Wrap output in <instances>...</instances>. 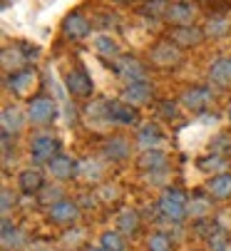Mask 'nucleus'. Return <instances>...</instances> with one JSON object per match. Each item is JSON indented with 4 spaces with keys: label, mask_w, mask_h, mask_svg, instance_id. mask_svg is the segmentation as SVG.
<instances>
[{
    "label": "nucleus",
    "mask_w": 231,
    "mask_h": 251,
    "mask_svg": "<svg viewBox=\"0 0 231 251\" xmlns=\"http://www.w3.org/2000/svg\"><path fill=\"white\" fill-rule=\"evenodd\" d=\"M149 57H152V65H157L159 70H174L177 65H181L184 52H181V48L174 40L167 38V40H159V43L152 45Z\"/></svg>",
    "instance_id": "nucleus-1"
},
{
    "label": "nucleus",
    "mask_w": 231,
    "mask_h": 251,
    "mask_svg": "<svg viewBox=\"0 0 231 251\" xmlns=\"http://www.w3.org/2000/svg\"><path fill=\"white\" fill-rule=\"evenodd\" d=\"M25 112H27V120L32 125H52L57 117V102L48 95H37L27 102Z\"/></svg>",
    "instance_id": "nucleus-2"
},
{
    "label": "nucleus",
    "mask_w": 231,
    "mask_h": 251,
    "mask_svg": "<svg viewBox=\"0 0 231 251\" xmlns=\"http://www.w3.org/2000/svg\"><path fill=\"white\" fill-rule=\"evenodd\" d=\"M159 209L164 217H169L172 222H181L189 211V201H186V194L177 187H169L162 192L159 197Z\"/></svg>",
    "instance_id": "nucleus-3"
},
{
    "label": "nucleus",
    "mask_w": 231,
    "mask_h": 251,
    "mask_svg": "<svg viewBox=\"0 0 231 251\" xmlns=\"http://www.w3.org/2000/svg\"><path fill=\"white\" fill-rule=\"evenodd\" d=\"M60 154V139L48 134V132H40L30 139V157L35 162H43V164H50L55 157Z\"/></svg>",
    "instance_id": "nucleus-4"
},
{
    "label": "nucleus",
    "mask_w": 231,
    "mask_h": 251,
    "mask_svg": "<svg viewBox=\"0 0 231 251\" xmlns=\"http://www.w3.org/2000/svg\"><path fill=\"white\" fill-rule=\"evenodd\" d=\"M114 73H117L127 85H129V82H142V80H147V67H144V62L137 60V57H132V55H125V57H120V60H114Z\"/></svg>",
    "instance_id": "nucleus-5"
},
{
    "label": "nucleus",
    "mask_w": 231,
    "mask_h": 251,
    "mask_svg": "<svg viewBox=\"0 0 231 251\" xmlns=\"http://www.w3.org/2000/svg\"><path fill=\"white\" fill-rule=\"evenodd\" d=\"M90 27H92V23H90L80 10L67 13L65 20H62V35H65L67 40H72V43L87 38V35H90Z\"/></svg>",
    "instance_id": "nucleus-6"
},
{
    "label": "nucleus",
    "mask_w": 231,
    "mask_h": 251,
    "mask_svg": "<svg viewBox=\"0 0 231 251\" xmlns=\"http://www.w3.org/2000/svg\"><path fill=\"white\" fill-rule=\"evenodd\" d=\"M25 48H15V45L3 48V67L8 70V73H18V70L27 67L30 60H35L37 55H40V50H37V48H32V50H25Z\"/></svg>",
    "instance_id": "nucleus-7"
},
{
    "label": "nucleus",
    "mask_w": 231,
    "mask_h": 251,
    "mask_svg": "<svg viewBox=\"0 0 231 251\" xmlns=\"http://www.w3.org/2000/svg\"><path fill=\"white\" fill-rule=\"evenodd\" d=\"M65 87L72 97H90L95 85H92V77L87 75L85 67H75L65 75Z\"/></svg>",
    "instance_id": "nucleus-8"
},
{
    "label": "nucleus",
    "mask_w": 231,
    "mask_h": 251,
    "mask_svg": "<svg viewBox=\"0 0 231 251\" xmlns=\"http://www.w3.org/2000/svg\"><path fill=\"white\" fill-rule=\"evenodd\" d=\"M214 102V92L204 85H194V87H186L181 92V104L189 107V110H194V112H202L206 110V107Z\"/></svg>",
    "instance_id": "nucleus-9"
},
{
    "label": "nucleus",
    "mask_w": 231,
    "mask_h": 251,
    "mask_svg": "<svg viewBox=\"0 0 231 251\" xmlns=\"http://www.w3.org/2000/svg\"><path fill=\"white\" fill-rule=\"evenodd\" d=\"M35 82H37V73L32 67H23V70H18V73H10L8 80H5L8 90L13 95H18V97H25L35 87Z\"/></svg>",
    "instance_id": "nucleus-10"
},
{
    "label": "nucleus",
    "mask_w": 231,
    "mask_h": 251,
    "mask_svg": "<svg viewBox=\"0 0 231 251\" xmlns=\"http://www.w3.org/2000/svg\"><path fill=\"white\" fill-rule=\"evenodd\" d=\"M204 38H206V32L202 27H197V25H177L169 32V40H174L181 50L184 48H197Z\"/></svg>",
    "instance_id": "nucleus-11"
},
{
    "label": "nucleus",
    "mask_w": 231,
    "mask_h": 251,
    "mask_svg": "<svg viewBox=\"0 0 231 251\" xmlns=\"http://www.w3.org/2000/svg\"><path fill=\"white\" fill-rule=\"evenodd\" d=\"M107 122H114V125H134L139 122V112L137 107L127 104V102H109L107 100Z\"/></svg>",
    "instance_id": "nucleus-12"
},
{
    "label": "nucleus",
    "mask_w": 231,
    "mask_h": 251,
    "mask_svg": "<svg viewBox=\"0 0 231 251\" xmlns=\"http://www.w3.org/2000/svg\"><path fill=\"white\" fill-rule=\"evenodd\" d=\"M152 100V85L149 80H142V82H129L125 90H122V102L132 104V107H142Z\"/></svg>",
    "instance_id": "nucleus-13"
},
{
    "label": "nucleus",
    "mask_w": 231,
    "mask_h": 251,
    "mask_svg": "<svg viewBox=\"0 0 231 251\" xmlns=\"http://www.w3.org/2000/svg\"><path fill=\"white\" fill-rule=\"evenodd\" d=\"M0 122H3V134H18L25 129V122L27 120V112H23L20 107H5L3 110V117H0Z\"/></svg>",
    "instance_id": "nucleus-14"
},
{
    "label": "nucleus",
    "mask_w": 231,
    "mask_h": 251,
    "mask_svg": "<svg viewBox=\"0 0 231 251\" xmlns=\"http://www.w3.org/2000/svg\"><path fill=\"white\" fill-rule=\"evenodd\" d=\"M102 152H104V157L112 159V162H122V159H127L129 152H132V142L125 139V137H109V139H104Z\"/></svg>",
    "instance_id": "nucleus-15"
},
{
    "label": "nucleus",
    "mask_w": 231,
    "mask_h": 251,
    "mask_svg": "<svg viewBox=\"0 0 231 251\" xmlns=\"http://www.w3.org/2000/svg\"><path fill=\"white\" fill-rule=\"evenodd\" d=\"M209 80L216 87H229L231 85V57H216L209 65Z\"/></svg>",
    "instance_id": "nucleus-16"
},
{
    "label": "nucleus",
    "mask_w": 231,
    "mask_h": 251,
    "mask_svg": "<svg viewBox=\"0 0 231 251\" xmlns=\"http://www.w3.org/2000/svg\"><path fill=\"white\" fill-rule=\"evenodd\" d=\"M164 142V132H162V127L159 125H144V127H139V132H137V145L142 147V150H157L159 145Z\"/></svg>",
    "instance_id": "nucleus-17"
},
{
    "label": "nucleus",
    "mask_w": 231,
    "mask_h": 251,
    "mask_svg": "<svg viewBox=\"0 0 231 251\" xmlns=\"http://www.w3.org/2000/svg\"><path fill=\"white\" fill-rule=\"evenodd\" d=\"M50 219L55 224H72L77 219V204L75 201H67V199H60L50 206Z\"/></svg>",
    "instance_id": "nucleus-18"
},
{
    "label": "nucleus",
    "mask_w": 231,
    "mask_h": 251,
    "mask_svg": "<svg viewBox=\"0 0 231 251\" xmlns=\"http://www.w3.org/2000/svg\"><path fill=\"white\" fill-rule=\"evenodd\" d=\"M169 164V157L162 150H144L139 157V167L144 172H164Z\"/></svg>",
    "instance_id": "nucleus-19"
},
{
    "label": "nucleus",
    "mask_w": 231,
    "mask_h": 251,
    "mask_svg": "<svg viewBox=\"0 0 231 251\" xmlns=\"http://www.w3.org/2000/svg\"><path fill=\"white\" fill-rule=\"evenodd\" d=\"M50 174L57 176V179H72L77 174V167H80V162H75L72 157H65V154H57L50 164Z\"/></svg>",
    "instance_id": "nucleus-20"
},
{
    "label": "nucleus",
    "mask_w": 231,
    "mask_h": 251,
    "mask_svg": "<svg viewBox=\"0 0 231 251\" xmlns=\"http://www.w3.org/2000/svg\"><path fill=\"white\" fill-rule=\"evenodd\" d=\"M164 20H169L174 25H191V20H194V8H191V3H186V0H181V3H172Z\"/></svg>",
    "instance_id": "nucleus-21"
},
{
    "label": "nucleus",
    "mask_w": 231,
    "mask_h": 251,
    "mask_svg": "<svg viewBox=\"0 0 231 251\" xmlns=\"http://www.w3.org/2000/svg\"><path fill=\"white\" fill-rule=\"evenodd\" d=\"M95 52L104 60H120V45L112 35H97L95 38Z\"/></svg>",
    "instance_id": "nucleus-22"
},
{
    "label": "nucleus",
    "mask_w": 231,
    "mask_h": 251,
    "mask_svg": "<svg viewBox=\"0 0 231 251\" xmlns=\"http://www.w3.org/2000/svg\"><path fill=\"white\" fill-rule=\"evenodd\" d=\"M206 189H209V194L216 197V199H229V197H231V174L221 172V174L211 176L209 184H206Z\"/></svg>",
    "instance_id": "nucleus-23"
},
{
    "label": "nucleus",
    "mask_w": 231,
    "mask_h": 251,
    "mask_svg": "<svg viewBox=\"0 0 231 251\" xmlns=\"http://www.w3.org/2000/svg\"><path fill=\"white\" fill-rule=\"evenodd\" d=\"M18 187L23 192H40L43 189V174L37 169H25L18 176Z\"/></svg>",
    "instance_id": "nucleus-24"
},
{
    "label": "nucleus",
    "mask_w": 231,
    "mask_h": 251,
    "mask_svg": "<svg viewBox=\"0 0 231 251\" xmlns=\"http://www.w3.org/2000/svg\"><path fill=\"white\" fill-rule=\"evenodd\" d=\"M229 30H231V20H229L226 15H211L204 32L209 35V38H224Z\"/></svg>",
    "instance_id": "nucleus-25"
},
{
    "label": "nucleus",
    "mask_w": 231,
    "mask_h": 251,
    "mask_svg": "<svg viewBox=\"0 0 231 251\" xmlns=\"http://www.w3.org/2000/svg\"><path fill=\"white\" fill-rule=\"evenodd\" d=\"M167 10H169L167 0H144L139 8V13L147 18H167Z\"/></svg>",
    "instance_id": "nucleus-26"
},
{
    "label": "nucleus",
    "mask_w": 231,
    "mask_h": 251,
    "mask_svg": "<svg viewBox=\"0 0 231 251\" xmlns=\"http://www.w3.org/2000/svg\"><path fill=\"white\" fill-rule=\"evenodd\" d=\"M117 226H120V231H125V234H134V231L139 229V217H137V211L125 209L120 217H117Z\"/></svg>",
    "instance_id": "nucleus-27"
},
{
    "label": "nucleus",
    "mask_w": 231,
    "mask_h": 251,
    "mask_svg": "<svg viewBox=\"0 0 231 251\" xmlns=\"http://www.w3.org/2000/svg\"><path fill=\"white\" fill-rule=\"evenodd\" d=\"M211 154H221V157L231 154V134L229 132H221L211 139Z\"/></svg>",
    "instance_id": "nucleus-28"
},
{
    "label": "nucleus",
    "mask_w": 231,
    "mask_h": 251,
    "mask_svg": "<svg viewBox=\"0 0 231 251\" xmlns=\"http://www.w3.org/2000/svg\"><path fill=\"white\" fill-rule=\"evenodd\" d=\"M100 246H104L107 251H122L125 249V241H122L120 231H104L100 236Z\"/></svg>",
    "instance_id": "nucleus-29"
},
{
    "label": "nucleus",
    "mask_w": 231,
    "mask_h": 251,
    "mask_svg": "<svg viewBox=\"0 0 231 251\" xmlns=\"http://www.w3.org/2000/svg\"><path fill=\"white\" fill-rule=\"evenodd\" d=\"M147 249L149 251H172V241L167 234H152L147 241Z\"/></svg>",
    "instance_id": "nucleus-30"
},
{
    "label": "nucleus",
    "mask_w": 231,
    "mask_h": 251,
    "mask_svg": "<svg viewBox=\"0 0 231 251\" xmlns=\"http://www.w3.org/2000/svg\"><path fill=\"white\" fill-rule=\"evenodd\" d=\"M226 167V157H221V154H211V157H204V159H199V169H204V172H219V169H224Z\"/></svg>",
    "instance_id": "nucleus-31"
},
{
    "label": "nucleus",
    "mask_w": 231,
    "mask_h": 251,
    "mask_svg": "<svg viewBox=\"0 0 231 251\" xmlns=\"http://www.w3.org/2000/svg\"><path fill=\"white\" fill-rule=\"evenodd\" d=\"M159 112H162L167 120H177V115H179V110H177L174 102H162V104H159Z\"/></svg>",
    "instance_id": "nucleus-32"
},
{
    "label": "nucleus",
    "mask_w": 231,
    "mask_h": 251,
    "mask_svg": "<svg viewBox=\"0 0 231 251\" xmlns=\"http://www.w3.org/2000/svg\"><path fill=\"white\" fill-rule=\"evenodd\" d=\"M13 204H15V194L10 189H3V214H8Z\"/></svg>",
    "instance_id": "nucleus-33"
},
{
    "label": "nucleus",
    "mask_w": 231,
    "mask_h": 251,
    "mask_svg": "<svg viewBox=\"0 0 231 251\" xmlns=\"http://www.w3.org/2000/svg\"><path fill=\"white\" fill-rule=\"evenodd\" d=\"M206 206H209V201H206V199H194V201H191V206H189V211L204 214V211H206Z\"/></svg>",
    "instance_id": "nucleus-34"
},
{
    "label": "nucleus",
    "mask_w": 231,
    "mask_h": 251,
    "mask_svg": "<svg viewBox=\"0 0 231 251\" xmlns=\"http://www.w3.org/2000/svg\"><path fill=\"white\" fill-rule=\"evenodd\" d=\"M226 115H229V120H231V102H229V110H226Z\"/></svg>",
    "instance_id": "nucleus-35"
},
{
    "label": "nucleus",
    "mask_w": 231,
    "mask_h": 251,
    "mask_svg": "<svg viewBox=\"0 0 231 251\" xmlns=\"http://www.w3.org/2000/svg\"><path fill=\"white\" fill-rule=\"evenodd\" d=\"M92 251H107V249H104V246H97V249H92Z\"/></svg>",
    "instance_id": "nucleus-36"
},
{
    "label": "nucleus",
    "mask_w": 231,
    "mask_h": 251,
    "mask_svg": "<svg viewBox=\"0 0 231 251\" xmlns=\"http://www.w3.org/2000/svg\"><path fill=\"white\" fill-rule=\"evenodd\" d=\"M186 3H194V0H186Z\"/></svg>",
    "instance_id": "nucleus-37"
},
{
    "label": "nucleus",
    "mask_w": 231,
    "mask_h": 251,
    "mask_svg": "<svg viewBox=\"0 0 231 251\" xmlns=\"http://www.w3.org/2000/svg\"><path fill=\"white\" fill-rule=\"evenodd\" d=\"M226 251H231V249H226Z\"/></svg>",
    "instance_id": "nucleus-38"
},
{
    "label": "nucleus",
    "mask_w": 231,
    "mask_h": 251,
    "mask_svg": "<svg viewBox=\"0 0 231 251\" xmlns=\"http://www.w3.org/2000/svg\"><path fill=\"white\" fill-rule=\"evenodd\" d=\"M5 3H8V0H5Z\"/></svg>",
    "instance_id": "nucleus-39"
}]
</instances>
